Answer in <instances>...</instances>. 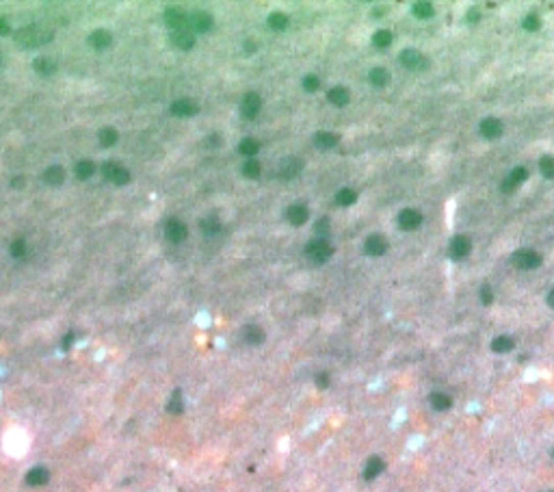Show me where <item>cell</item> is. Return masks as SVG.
Returning a JSON list of instances; mask_svg holds the SVG:
<instances>
[{
    "label": "cell",
    "mask_w": 554,
    "mask_h": 492,
    "mask_svg": "<svg viewBox=\"0 0 554 492\" xmlns=\"http://www.w3.org/2000/svg\"><path fill=\"white\" fill-rule=\"evenodd\" d=\"M513 339L511 336H496V339L492 341V349L496 353H507V351H511L513 349Z\"/></svg>",
    "instance_id": "cell-26"
},
{
    "label": "cell",
    "mask_w": 554,
    "mask_h": 492,
    "mask_svg": "<svg viewBox=\"0 0 554 492\" xmlns=\"http://www.w3.org/2000/svg\"><path fill=\"white\" fill-rule=\"evenodd\" d=\"M260 171H262V169H260V163H258V161H253V159H251V161H247V163H245V165H243V174L247 176V178H258V176H260Z\"/></svg>",
    "instance_id": "cell-38"
},
{
    "label": "cell",
    "mask_w": 554,
    "mask_h": 492,
    "mask_svg": "<svg viewBox=\"0 0 554 492\" xmlns=\"http://www.w3.org/2000/svg\"><path fill=\"white\" fill-rule=\"evenodd\" d=\"M466 20H468L470 24H476V22L480 20V11H478V9H470L468 15H466Z\"/></svg>",
    "instance_id": "cell-48"
},
{
    "label": "cell",
    "mask_w": 554,
    "mask_h": 492,
    "mask_svg": "<svg viewBox=\"0 0 554 492\" xmlns=\"http://www.w3.org/2000/svg\"><path fill=\"white\" fill-rule=\"evenodd\" d=\"M480 302H483L485 306H489V304L494 302V293H492V288H489V286L480 288Z\"/></svg>",
    "instance_id": "cell-44"
},
{
    "label": "cell",
    "mask_w": 554,
    "mask_h": 492,
    "mask_svg": "<svg viewBox=\"0 0 554 492\" xmlns=\"http://www.w3.org/2000/svg\"><path fill=\"white\" fill-rule=\"evenodd\" d=\"M165 22H167L169 29L182 31V29H186L188 17H186L184 11H180V9H167V11H165Z\"/></svg>",
    "instance_id": "cell-13"
},
{
    "label": "cell",
    "mask_w": 554,
    "mask_h": 492,
    "mask_svg": "<svg viewBox=\"0 0 554 492\" xmlns=\"http://www.w3.org/2000/svg\"><path fill=\"white\" fill-rule=\"evenodd\" d=\"M48 479H50V473H48V468H43V466H35V468H31L29 473H26V477H24L26 484L33 486V488L48 484Z\"/></svg>",
    "instance_id": "cell-18"
},
{
    "label": "cell",
    "mask_w": 554,
    "mask_h": 492,
    "mask_svg": "<svg viewBox=\"0 0 554 492\" xmlns=\"http://www.w3.org/2000/svg\"><path fill=\"white\" fill-rule=\"evenodd\" d=\"M522 26H524L526 31H531V33H533V31H539V26H541V20H539V17L535 15V13H531V15H526V17H524Z\"/></svg>",
    "instance_id": "cell-42"
},
{
    "label": "cell",
    "mask_w": 554,
    "mask_h": 492,
    "mask_svg": "<svg viewBox=\"0 0 554 492\" xmlns=\"http://www.w3.org/2000/svg\"><path fill=\"white\" fill-rule=\"evenodd\" d=\"M401 63L407 68V70H414V72H420V70H426L429 68V59L420 54L418 50H403L401 52Z\"/></svg>",
    "instance_id": "cell-4"
},
{
    "label": "cell",
    "mask_w": 554,
    "mask_h": 492,
    "mask_svg": "<svg viewBox=\"0 0 554 492\" xmlns=\"http://www.w3.org/2000/svg\"><path fill=\"white\" fill-rule=\"evenodd\" d=\"M412 13H414L416 17H420V20H429V17H433L435 9H433L431 3H416V5L412 7Z\"/></svg>",
    "instance_id": "cell-29"
},
{
    "label": "cell",
    "mask_w": 554,
    "mask_h": 492,
    "mask_svg": "<svg viewBox=\"0 0 554 492\" xmlns=\"http://www.w3.org/2000/svg\"><path fill=\"white\" fill-rule=\"evenodd\" d=\"M219 228H221V223H219L216 217H206V219L202 221V230L206 234H216V232H219Z\"/></svg>",
    "instance_id": "cell-39"
},
{
    "label": "cell",
    "mask_w": 554,
    "mask_h": 492,
    "mask_svg": "<svg viewBox=\"0 0 554 492\" xmlns=\"http://www.w3.org/2000/svg\"><path fill=\"white\" fill-rule=\"evenodd\" d=\"M316 232H319V234H321V239H325V234H327V232H329V221H327V219H325V217H323V219H321L319 223H316Z\"/></svg>",
    "instance_id": "cell-45"
},
{
    "label": "cell",
    "mask_w": 554,
    "mask_h": 492,
    "mask_svg": "<svg viewBox=\"0 0 554 492\" xmlns=\"http://www.w3.org/2000/svg\"><path fill=\"white\" fill-rule=\"evenodd\" d=\"M552 458H554V449H552Z\"/></svg>",
    "instance_id": "cell-54"
},
{
    "label": "cell",
    "mask_w": 554,
    "mask_h": 492,
    "mask_svg": "<svg viewBox=\"0 0 554 492\" xmlns=\"http://www.w3.org/2000/svg\"><path fill=\"white\" fill-rule=\"evenodd\" d=\"M117 130L115 128H102L100 130V143L104 145V148H111V145H115L117 143Z\"/></svg>",
    "instance_id": "cell-34"
},
{
    "label": "cell",
    "mask_w": 554,
    "mask_h": 492,
    "mask_svg": "<svg viewBox=\"0 0 554 492\" xmlns=\"http://www.w3.org/2000/svg\"><path fill=\"white\" fill-rule=\"evenodd\" d=\"M331 254H333L331 243L327 239H321V236H316V239H312L305 245V258L314 262V265H323L325 260L331 258Z\"/></svg>",
    "instance_id": "cell-2"
},
{
    "label": "cell",
    "mask_w": 554,
    "mask_h": 492,
    "mask_svg": "<svg viewBox=\"0 0 554 492\" xmlns=\"http://www.w3.org/2000/svg\"><path fill=\"white\" fill-rule=\"evenodd\" d=\"M162 232H165V236L171 243H180V241L186 239L188 228L182 221H178V219H167L165 226H162Z\"/></svg>",
    "instance_id": "cell-7"
},
{
    "label": "cell",
    "mask_w": 554,
    "mask_h": 492,
    "mask_svg": "<svg viewBox=\"0 0 554 492\" xmlns=\"http://www.w3.org/2000/svg\"><path fill=\"white\" fill-rule=\"evenodd\" d=\"M267 22L273 31H286L288 29V17L284 13H271Z\"/></svg>",
    "instance_id": "cell-33"
},
{
    "label": "cell",
    "mask_w": 554,
    "mask_h": 492,
    "mask_svg": "<svg viewBox=\"0 0 554 492\" xmlns=\"http://www.w3.org/2000/svg\"><path fill=\"white\" fill-rule=\"evenodd\" d=\"M182 410H184L182 393H180V390H174V395H171L169 404H167V412H171V414H182Z\"/></svg>",
    "instance_id": "cell-32"
},
{
    "label": "cell",
    "mask_w": 554,
    "mask_h": 492,
    "mask_svg": "<svg viewBox=\"0 0 554 492\" xmlns=\"http://www.w3.org/2000/svg\"><path fill=\"white\" fill-rule=\"evenodd\" d=\"M35 70H37L39 74L48 76V74H52V72L57 70V65H54L50 59H35Z\"/></svg>",
    "instance_id": "cell-36"
},
{
    "label": "cell",
    "mask_w": 554,
    "mask_h": 492,
    "mask_svg": "<svg viewBox=\"0 0 554 492\" xmlns=\"http://www.w3.org/2000/svg\"><path fill=\"white\" fill-rule=\"evenodd\" d=\"M420 223H422V213L420 211L405 208V211L398 213V226H401L403 230H416Z\"/></svg>",
    "instance_id": "cell-8"
},
{
    "label": "cell",
    "mask_w": 554,
    "mask_h": 492,
    "mask_svg": "<svg viewBox=\"0 0 554 492\" xmlns=\"http://www.w3.org/2000/svg\"><path fill=\"white\" fill-rule=\"evenodd\" d=\"M74 171H76V176L80 180H87V178H91L95 174V165H93L91 161H80V163H76Z\"/></svg>",
    "instance_id": "cell-28"
},
{
    "label": "cell",
    "mask_w": 554,
    "mask_h": 492,
    "mask_svg": "<svg viewBox=\"0 0 554 492\" xmlns=\"http://www.w3.org/2000/svg\"><path fill=\"white\" fill-rule=\"evenodd\" d=\"M368 78H370V83L375 85V87H383V85H388V80H390V72L383 70V68H375V70H370Z\"/></svg>",
    "instance_id": "cell-27"
},
{
    "label": "cell",
    "mask_w": 554,
    "mask_h": 492,
    "mask_svg": "<svg viewBox=\"0 0 554 492\" xmlns=\"http://www.w3.org/2000/svg\"><path fill=\"white\" fill-rule=\"evenodd\" d=\"M243 336L249 345H260L262 341H264V330H262L260 325H247L243 330Z\"/></svg>",
    "instance_id": "cell-22"
},
{
    "label": "cell",
    "mask_w": 554,
    "mask_h": 492,
    "mask_svg": "<svg viewBox=\"0 0 554 492\" xmlns=\"http://www.w3.org/2000/svg\"><path fill=\"white\" fill-rule=\"evenodd\" d=\"M9 252H11L13 258H22L24 254H26V241L24 239H15L11 243V248H9Z\"/></svg>",
    "instance_id": "cell-40"
},
{
    "label": "cell",
    "mask_w": 554,
    "mask_h": 492,
    "mask_svg": "<svg viewBox=\"0 0 554 492\" xmlns=\"http://www.w3.org/2000/svg\"><path fill=\"white\" fill-rule=\"evenodd\" d=\"M375 15L379 17V15H386V9H375Z\"/></svg>",
    "instance_id": "cell-53"
},
{
    "label": "cell",
    "mask_w": 554,
    "mask_h": 492,
    "mask_svg": "<svg viewBox=\"0 0 554 492\" xmlns=\"http://www.w3.org/2000/svg\"><path fill=\"white\" fill-rule=\"evenodd\" d=\"M111 43H113V35L108 31H95V33L89 35V46L95 48V50H104Z\"/></svg>",
    "instance_id": "cell-19"
},
{
    "label": "cell",
    "mask_w": 554,
    "mask_h": 492,
    "mask_svg": "<svg viewBox=\"0 0 554 492\" xmlns=\"http://www.w3.org/2000/svg\"><path fill=\"white\" fill-rule=\"evenodd\" d=\"M301 167H303V163L299 161V159H295V156H288L286 161H281L279 163V169H277V176L279 178H284V180H290V178H295L299 171H301Z\"/></svg>",
    "instance_id": "cell-11"
},
{
    "label": "cell",
    "mask_w": 554,
    "mask_h": 492,
    "mask_svg": "<svg viewBox=\"0 0 554 492\" xmlns=\"http://www.w3.org/2000/svg\"><path fill=\"white\" fill-rule=\"evenodd\" d=\"M548 306H550V308H554V288H552L550 293H548Z\"/></svg>",
    "instance_id": "cell-51"
},
{
    "label": "cell",
    "mask_w": 554,
    "mask_h": 492,
    "mask_svg": "<svg viewBox=\"0 0 554 492\" xmlns=\"http://www.w3.org/2000/svg\"><path fill=\"white\" fill-rule=\"evenodd\" d=\"M188 24L193 26L195 31H199V33H208V31L212 29V15L206 13V11H195L193 15L188 17Z\"/></svg>",
    "instance_id": "cell-15"
},
{
    "label": "cell",
    "mask_w": 554,
    "mask_h": 492,
    "mask_svg": "<svg viewBox=\"0 0 554 492\" xmlns=\"http://www.w3.org/2000/svg\"><path fill=\"white\" fill-rule=\"evenodd\" d=\"M171 41H174V46H176V48H180V50H190L195 46V35L190 33L188 29L174 31V33H171Z\"/></svg>",
    "instance_id": "cell-16"
},
{
    "label": "cell",
    "mask_w": 554,
    "mask_h": 492,
    "mask_svg": "<svg viewBox=\"0 0 554 492\" xmlns=\"http://www.w3.org/2000/svg\"><path fill=\"white\" fill-rule=\"evenodd\" d=\"M258 150H260V143H258V139H251V137L243 139L240 145H238V152L245 154V156H256Z\"/></svg>",
    "instance_id": "cell-30"
},
{
    "label": "cell",
    "mask_w": 554,
    "mask_h": 492,
    "mask_svg": "<svg viewBox=\"0 0 554 492\" xmlns=\"http://www.w3.org/2000/svg\"><path fill=\"white\" fill-rule=\"evenodd\" d=\"M372 43H375L377 48H388V46L392 43V33L390 31H377L375 35H372Z\"/></svg>",
    "instance_id": "cell-35"
},
{
    "label": "cell",
    "mask_w": 554,
    "mask_h": 492,
    "mask_svg": "<svg viewBox=\"0 0 554 492\" xmlns=\"http://www.w3.org/2000/svg\"><path fill=\"white\" fill-rule=\"evenodd\" d=\"M429 401H431L433 410H438V412H446V410L452 406L450 397H448V395H444V393H433V395L429 397Z\"/></svg>",
    "instance_id": "cell-25"
},
{
    "label": "cell",
    "mask_w": 554,
    "mask_h": 492,
    "mask_svg": "<svg viewBox=\"0 0 554 492\" xmlns=\"http://www.w3.org/2000/svg\"><path fill=\"white\" fill-rule=\"evenodd\" d=\"M307 217H310V211H307L303 204H293V206H288V211H286V219L293 226H303L307 221Z\"/></svg>",
    "instance_id": "cell-17"
},
{
    "label": "cell",
    "mask_w": 554,
    "mask_h": 492,
    "mask_svg": "<svg viewBox=\"0 0 554 492\" xmlns=\"http://www.w3.org/2000/svg\"><path fill=\"white\" fill-rule=\"evenodd\" d=\"M102 174L108 182H113V185H126V182L130 180V174L126 171L119 163H104V167H102Z\"/></svg>",
    "instance_id": "cell-5"
},
{
    "label": "cell",
    "mask_w": 554,
    "mask_h": 492,
    "mask_svg": "<svg viewBox=\"0 0 554 492\" xmlns=\"http://www.w3.org/2000/svg\"><path fill=\"white\" fill-rule=\"evenodd\" d=\"M260 106H262V100L258 94H247L243 98V104H240V113L247 117V120H253L258 113H260Z\"/></svg>",
    "instance_id": "cell-12"
},
{
    "label": "cell",
    "mask_w": 554,
    "mask_h": 492,
    "mask_svg": "<svg viewBox=\"0 0 554 492\" xmlns=\"http://www.w3.org/2000/svg\"><path fill=\"white\" fill-rule=\"evenodd\" d=\"M528 178V171H526V167H515L513 171H511V176H509V180L513 182V185L517 187V185H522V182Z\"/></svg>",
    "instance_id": "cell-41"
},
{
    "label": "cell",
    "mask_w": 554,
    "mask_h": 492,
    "mask_svg": "<svg viewBox=\"0 0 554 492\" xmlns=\"http://www.w3.org/2000/svg\"><path fill=\"white\" fill-rule=\"evenodd\" d=\"M383 468H386L383 460L377 458V455H375V458H370V460L366 462V468H364V479H368V481H370V479H375V477H377V475H379V473L383 471Z\"/></svg>",
    "instance_id": "cell-24"
},
{
    "label": "cell",
    "mask_w": 554,
    "mask_h": 492,
    "mask_svg": "<svg viewBox=\"0 0 554 492\" xmlns=\"http://www.w3.org/2000/svg\"><path fill=\"white\" fill-rule=\"evenodd\" d=\"M319 87H321L319 76H312V74H310V76L303 78V89H305V91H316Z\"/></svg>",
    "instance_id": "cell-43"
},
{
    "label": "cell",
    "mask_w": 554,
    "mask_h": 492,
    "mask_svg": "<svg viewBox=\"0 0 554 492\" xmlns=\"http://www.w3.org/2000/svg\"><path fill=\"white\" fill-rule=\"evenodd\" d=\"M470 250H472V241L468 239L466 234H459V236H455V239L450 241V245H448V256L455 258V260H461V258L468 256Z\"/></svg>",
    "instance_id": "cell-6"
},
{
    "label": "cell",
    "mask_w": 554,
    "mask_h": 492,
    "mask_svg": "<svg viewBox=\"0 0 554 492\" xmlns=\"http://www.w3.org/2000/svg\"><path fill=\"white\" fill-rule=\"evenodd\" d=\"M480 135H483L485 139H498V137L502 135V122L496 120V117H485V120L480 122Z\"/></svg>",
    "instance_id": "cell-14"
},
{
    "label": "cell",
    "mask_w": 554,
    "mask_h": 492,
    "mask_svg": "<svg viewBox=\"0 0 554 492\" xmlns=\"http://www.w3.org/2000/svg\"><path fill=\"white\" fill-rule=\"evenodd\" d=\"M9 31H11L9 29V22L5 20V17H0V35H9Z\"/></svg>",
    "instance_id": "cell-49"
},
{
    "label": "cell",
    "mask_w": 554,
    "mask_h": 492,
    "mask_svg": "<svg viewBox=\"0 0 554 492\" xmlns=\"http://www.w3.org/2000/svg\"><path fill=\"white\" fill-rule=\"evenodd\" d=\"M22 182H24V178H13V180H11V185H13L15 189H20V187H22Z\"/></svg>",
    "instance_id": "cell-50"
},
{
    "label": "cell",
    "mask_w": 554,
    "mask_h": 492,
    "mask_svg": "<svg viewBox=\"0 0 554 492\" xmlns=\"http://www.w3.org/2000/svg\"><path fill=\"white\" fill-rule=\"evenodd\" d=\"M539 171L546 178H554V156H543L539 161Z\"/></svg>",
    "instance_id": "cell-37"
},
{
    "label": "cell",
    "mask_w": 554,
    "mask_h": 492,
    "mask_svg": "<svg viewBox=\"0 0 554 492\" xmlns=\"http://www.w3.org/2000/svg\"><path fill=\"white\" fill-rule=\"evenodd\" d=\"M364 252L368 256H383L388 252V241L381 234H370L364 243Z\"/></svg>",
    "instance_id": "cell-10"
},
{
    "label": "cell",
    "mask_w": 554,
    "mask_h": 492,
    "mask_svg": "<svg viewBox=\"0 0 554 492\" xmlns=\"http://www.w3.org/2000/svg\"><path fill=\"white\" fill-rule=\"evenodd\" d=\"M52 39V31L41 29V26H24L15 33V43L22 48H37Z\"/></svg>",
    "instance_id": "cell-1"
},
{
    "label": "cell",
    "mask_w": 554,
    "mask_h": 492,
    "mask_svg": "<svg viewBox=\"0 0 554 492\" xmlns=\"http://www.w3.org/2000/svg\"><path fill=\"white\" fill-rule=\"evenodd\" d=\"M355 199H357V193L353 189H340L338 193H335V202L340 206H351V204H355Z\"/></svg>",
    "instance_id": "cell-31"
},
{
    "label": "cell",
    "mask_w": 554,
    "mask_h": 492,
    "mask_svg": "<svg viewBox=\"0 0 554 492\" xmlns=\"http://www.w3.org/2000/svg\"><path fill=\"white\" fill-rule=\"evenodd\" d=\"M338 141H340V137L335 132H319L314 137V143L319 145L321 150H329L333 145H338Z\"/></svg>",
    "instance_id": "cell-23"
},
{
    "label": "cell",
    "mask_w": 554,
    "mask_h": 492,
    "mask_svg": "<svg viewBox=\"0 0 554 492\" xmlns=\"http://www.w3.org/2000/svg\"><path fill=\"white\" fill-rule=\"evenodd\" d=\"M316 386H319V388H327V386H329V375H327V373H319V375H316Z\"/></svg>",
    "instance_id": "cell-47"
},
{
    "label": "cell",
    "mask_w": 554,
    "mask_h": 492,
    "mask_svg": "<svg viewBox=\"0 0 554 492\" xmlns=\"http://www.w3.org/2000/svg\"><path fill=\"white\" fill-rule=\"evenodd\" d=\"M515 189H517V187H515V185H513V182L509 180V178H504V180L500 182V191H502V193H513Z\"/></svg>",
    "instance_id": "cell-46"
},
{
    "label": "cell",
    "mask_w": 554,
    "mask_h": 492,
    "mask_svg": "<svg viewBox=\"0 0 554 492\" xmlns=\"http://www.w3.org/2000/svg\"><path fill=\"white\" fill-rule=\"evenodd\" d=\"M327 100H329L333 106H347L349 104V89L333 87V89H329V94H327Z\"/></svg>",
    "instance_id": "cell-21"
},
{
    "label": "cell",
    "mask_w": 554,
    "mask_h": 492,
    "mask_svg": "<svg viewBox=\"0 0 554 492\" xmlns=\"http://www.w3.org/2000/svg\"><path fill=\"white\" fill-rule=\"evenodd\" d=\"M245 46H247V48H245V50H247V52H253V50H256V43H253V41H247V43H245Z\"/></svg>",
    "instance_id": "cell-52"
},
{
    "label": "cell",
    "mask_w": 554,
    "mask_h": 492,
    "mask_svg": "<svg viewBox=\"0 0 554 492\" xmlns=\"http://www.w3.org/2000/svg\"><path fill=\"white\" fill-rule=\"evenodd\" d=\"M197 111H199V106L195 100H190V98H180L171 104V113L178 117H193Z\"/></svg>",
    "instance_id": "cell-9"
},
{
    "label": "cell",
    "mask_w": 554,
    "mask_h": 492,
    "mask_svg": "<svg viewBox=\"0 0 554 492\" xmlns=\"http://www.w3.org/2000/svg\"><path fill=\"white\" fill-rule=\"evenodd\" d=\"M511 262L517 269H535L541 265V256L533 250H520L511 256Z\"/></svg>",
    "instance_id": "cell-3"
},
{
    "label": "cell",
    "mask_w": 554,
    "mask_h": 492,
    "mask_svg": "<svg viewBox=\"0 0 554 492\" xmlns=\"http://www.w3.org/2000/svg\"><path fill=\"white\" fill-rule=\"evenodd\" d=\"M63 178H65V171H63V167H59V165L48 167L46 171H43V176H41V180L46 182V185H50V187H59L61 182H63Z\"/></svg>",
    "instance_id": "cell-20"
}]
</instances>
